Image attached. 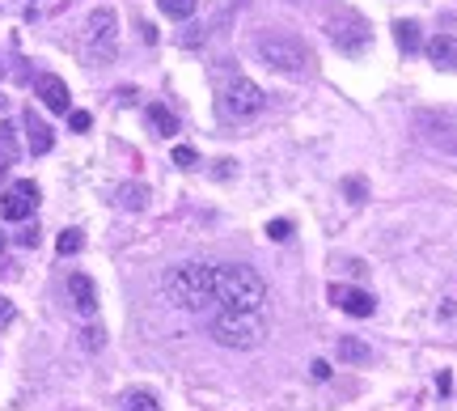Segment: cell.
<instances>
[{
	"instance_id": "cell-8",
	"label": "cell",
	"mask_w": 457,
	"mask_h": 411,
	"mask_svg": "<svg viewBox=\"0 0 457 411\" xmlns=\"http://www.w3.org/2000/svg\"><path fill=\"white\" fill-rule=\"evenodd\" d=\"M34 208H38V187L30 183V178H17V183H8L4 187V195H0V212H4V221H30L34 216Z\"/></svg>"
},
{
	"instance_id": "cell-20",
	"label": "cell",
	"mask_w": 457,
	"mask_h": 411,
	"mask_svg": "<svg viewBox=\"0 0 457 411\" xmlns=\"http://www.w3.org/2000/svg\"><path fill=\"white\" fill-rule=\"evenodd\" d=\"M119 411H161V403L148 395V390H131L127 399H123V407Z\"/></svg>"
},
{
	"instance_id": "cell-31",
	"label": "cell",
	"mask_w": 457,
	"mask_h": 411,
	"mask_svg": "<svg viewBox=\"0 0 457 411\" xmlns=\"http://www.w3.org/2000/svg\"><path fill=\"white\" fill-rule=\"evenodd\" d=\"M4 267H8V259H4V250H0V276H4Z\"/></svg>"
},
{
	"instance_id": "cell-28",
	"label": "cell",
	"mask_w": 457,
	"mask_h": 411,
	"mask_svg": "<svg viewBox=\"0 0 457 411\" xmlns=\"http://www.w3.org/2000/svg\"><path fill=\"white\" fill-rule=\"evenodd\" d=\"M13 318H17V310H13V301H8V297H0V331H4V327H8Z\"/></svg>"
},
{
	"instance_id": "cell-19",
	"label": "cell",
	"mask_w": 457,
	"mask_h": 411,
	"mask_svg": "<svg viewBox=\"0 0 457 411\" xmlns=\"http://www.w3.org/2000/svg\"><path fill=\"white\" fill-rule=\"evenodd\" d=\"M157 4H161V13H165V17L186 21V17H195V4H199V0H157Z\"/></svg>"
},
{
	"instance_id": "cell-26",
	"label": "cell",
	"mask_w": 457,
	"mask_h": 411,
	"mask_svg": "<svg viewBox=\"0 0 457 411\" xmlns=\"http://www.w3.org/2000/svg\"><path fill=\"white\" fill-rule=\"evenodd\" d=\"M267 238H271V242H288V238H292V225H288V221H271V225H267Z\"/></svg>"
},
{
	"instance_id": "cell-7",
	"label": "cell",
	"mask_w": 457,
	"mask_h": 411,
	"mask_svg": "<svg viewBox=\"0 0 457 411\" xmlns=\"http://www.w3.org/2000/svg\"><path fill=\"white\" fill-rule=\"evenodd\" d=\"M415 127H420V140L441 149V153H457V119L449 115H437V110H420L415 115Z\"/></svg>"
},
{
	"instance_id": "cell-2",
	"label": "cell",
	"mask_w": 457,
	"mask_h": 411,
	"mask_svg": "<svg viewBox=\"0 0 457 411\" xmlns=\"http://www.w3.org/2000/svg\"><path fill=\"white\" fill-rule=\"evenodd\" d=\"M250 51L259 64H267L271 72H284V76H309L314 72V51L292 38V34H280V30H263L250 38Z\"/></svg>"
},
{
	"instance_id": "cell-18",
	"label": "cell",
	"mask_w": 457,
	"mask_h": 411,
	"mask_svg": "<svg viewBox=\"0 0 457 411\" xmlns=\"http://www.w3.org/2000/svg\"><path fill=\"white\" fill-rule=\"evenodd\" d=\"M144 204H148V187H140V183H123V187H119V208L140 212Z\"/></svg>"
},
{
	"instance_id": "cell-16",
	"label": "cell",
	"mask_w": 457,
	"mask_h": 411,
	"mask_svg": "<svg viewBox=\"0 0 457 411\" xmlns=\"http://www.w3.org/2000/svg\"><path fill=\"white\" fill-rule=\"evenodd\" d=\"M394 38H398V47L403 51H420L424 47V38H420V21H394Z\"/></svg>"
},
{
	"instance_id": "cell-9",
	"label": "cell",
	"mask_w": 457,
	"mask_h": 411,
	"mask_svg": "<svg viewBox=\"0 0 457 411\" xmlns=\"http://www.w3.org/2000/svg\"><path fill=\"white\" fill-rule=\"evenodd\" d=\"M326 30H331V42H335L339 51H348V55H360V51H369V25H364L360 17L331 21Z\"/></svg>"
},
{
	"instance_id": "cell-4",
	"label": "cell",
	"mask_w": 457,
	"mask_h": 411,
	"mask_svg": "<svg viewBox=\"0 0 457 411\" xmlns=\"http://www.w3.org/2000/svg\"><path fill=\"white\" fill-rule=\"evenodd\" d=\"M208 331H212L216 344H225V348H233V352H254V348H263V340H267L263 314H254V310H233V306H220V310L212 314Z\"/></svg>"
},
{
	"instance_id": "cell-10",
	"label": "cell",
	"mask_w": 457,
	"mask_h": 411,
	"mask_svg": "<svg viewBox=\"0 0 457 411\" xmlns=\"http://www.w3.org/2000/svg\"><path fill=\"white\" fill-rule=\"evenodd\" d=\"M331 297H335V306H339L343 314H352V318H369V314L377 310L373 293H364V289H348V284H335V289H331Z\"/></svg>"
},
{
	"instance_id": "cell-23",
	"label": "cell",
	"mask_w": 457,
	"mask_h": 411,
	"mask_svg": "<svg viewBox=\"0 0 457 411\" xmlns=\"http://www.w3.org/2000/svg\"><path fill=\"white\" fill-rule=\"evenodd\" d=\"M81 348H85V352H102V348H106V331H102L97 323L85 327V331H81Z\"/></svg>"
},
{
	"instance_id": "cell-6",
	"label": "cell",
	"mask_w": 457,
	"mask_h": 411,
	"mask_svg": "<svg viewBox=\"0 0 457 411\" xmlns=\"http://www.w3.org/2000/svg\"><path fill=\"white\" fill-rule=\"evenodd\" d=\"M114 51H119V17H114V8H93L85 17V59L110 64Z\"/></svg>"
},
{
	"instance_id": "cell-30",
	"label": "cell",
	"mask_w": 457,
	"mask_h": 411,
	"mask_svg": "<svg viewBox=\"0 0 457 411\" xmlns=\"http://www.w3.org/2000/svg\"><path fill=\"white\" fill-rule=\"evenodd\" d=\"M437 390H441V395H449V390H453V378H449V374H441V378H437Z\"/></svg>"
},
{
	"instance_id": "cell-32",
	"label": "cell",
	"mask_w": 457,
	"mask_h": 411,
	"mask_svg": "<svg viewBox=\"0 0 457 411\" xmlns=\"http://www.w3.org/2000/svg\"><path fill=\"white\" fill-rule=\"evenodd\" d=\"M4 106H8V102H4V93H0V110H4Z\"/></svg>"
},
{
	"instance_id": "cell-22",
	"label": "cell",
	"mask_w": 457,
	"mask_h": 411,
	"mask_svg": "<svg viewBox=\"0 0 457 411\" xmlns=\"http://www.w3.org/2000/svg\"><path fill=\"white\" fill-rule=\"evenodd\" d=\"M81 246H85V233H81V229H64V233H59V242H55V250H59V255H76Z\"/></svg>"
},
{
	"instance_id": "cell-15",
	"label": "cell",
	"mask_w": 457,
	"mask_h": 411,
	"mask_svg": "<svg viewBox=\"0 0 457 411\" xmlns=\"http://www.w3.org/2000/svg\"><path fill=\"white\" fill-rule=\"evenodd\" d=\"M339 361H348V365H373V348L364 340H356V335H343L339 340Z\"/></svg>"
},
{
	"instance_id": "cell-1",
	"label": "cell",
	"mask_w": 457,
	"mask_h": 411,
	"mask_svg": "<svg viewBox=\"0 0 457 411\" xmlns=\"http://www.w3.org/2000/svg\"><path fill=\"white\" fill-rule=\"evenodd\" d=\"M212 293L220 306H233V310H254V314L267 310V280L246 263L212 267Z\"/></svg>"
},
{
	"instance_id": "cell-27",
	"label": "cell",
	"mask_w": 457,
	"mask_h": 411,
	"mask_svg": "<svg viewBox=\"0 0 457 411\" xmlns=\"http://www.w3.org/2000/svg\"><path fill=\"white\" fill-rule=\"evenodd\" d=\"M309 378H314V382H331V365H326V361H314V365H309Z\"/></svg>"
},
{
	"instance_id": "cell-12",
	"label": "cell",
	"mask_w": 457,
	"mask_h": 411,
	"mask_svg": "<svg viewBox=\"0 0 457 411\" xmlns=\"http://www.w3.org/2000/svg\"><path fill=\"white\" fill-rule=\"evenodd\" d=\"M68 297H72V306H76L85 318L97 310V289H93V280H89L85 272H72V276H68Z\"/></svg>"
},
{
	"instance_id": "cell-5",
	"label": "cell",
	"mask_w": 457,
	"mask_h": 411,
	"mask_svg": "<svg viewBox=\"0 0 457 411\" xmlns=\"http://www.w3.org/2000/svg\"><path fill=\"white\" fill-rule=\"evenodd\" d=\"M263 106H267V93H263L250 76H229V85H225L220 98H216V115H220L225 123H246V119H254Z\"/></svg>"
},
{
	"instance_id": "cell-21",
	"label": "cell",
	"mask_w": 457,
	"mask_h": 411,
	"mask_svg": "<svg viewBox=\"0 0 457 411\" xmlns=\"http://www.w3.org/2000/svg\"><path fill=\"white\" fill-rule=\"evenodd\" d=\"M343 195H348L352 204H364V199H369V183L356 178V174H348V178H343Z\"/></svg>"
},
{
	"instance_id": "cell-14",
	"label": "cell",
	"mask_w": 457,
	"mask_h": 411,
	"mask_svg": "<svg viewBox=\"0 0 457 411\" xmlns=\"http://www.w3.org/2000/svg\"><path fill=\"white\" fill-rule=\"evenodd\" d=\"M428 59H432L437 68H457V38H453V34H437V38H428Z\"/></svg>"
},
{
	"instance_id": "cell-11",
	"label": "cell",
	"mask_w": 457,
	"mask_h": 411,
	"mask_svg": "<svg viewBox=\"0 0 457 411\" xmlns=\"http://www.w3.org/2000/svg\"><path fill=\"white\" fill-rule=\"evenodd\" d=\"M34 89H38V98H42V106H47V110H55V115H68V110H72V102H68V85H64L59 76L42 72Z\"/></svg>"
},
{
	"instance_id": "cell-25",
	"label": "cell",
	"mask_w": 457,
	"mask_h": 411,
	"mask_svg": "<svg viewBox=\"0 0 457 411\" xmlns=\"http://www.w3.org/2000/svg\"><path fill=\"white\" fill-rule=\"evenodd\" d=\"M195 161H199V153H195L191 144H178V149H174V166H182V170H191Z\"/></svg>"
},
{
	"instance_id": "cell-17",
	"label": "cell",
	"mask_w": 457,
	"mask_h": 411,
	"mask_svg": "<svg viewBox=\"0 0 457 411\" xmlns=\"http://www.w3.org/2000/svg\"><path fill=\"white\" fill-rule=\"evenodd\" d=\"M148 123L157 127V136H178V119H174L161 102H153V106H148Z\"/></svg>"
},
{
	"instance_id": "cell-29",
	"label": "cell",
	"mask_w": 457,
	"mask_h": 411,
	"mask_svg": "<svg viewBox=\"0 0 457 411\" xmlns=\"http://www.w3.org/2000/svg\"><path fill=\"white\" fill-rule=\"evenodd\" d=\"M17 242H25V246H38V229H34V225H25V229L17 233Z\"/></svg>"
},
{
	"instance_id": "cell-24",
	"label": "cell",
	"mask_w": 457,
	"mask_h": 411,
	"mask_svg": "<svg viewBox=\"0 0 457 411\" xmlns=\"http://www.w3.org/2000/svg\"><path fill=\"white\" fill-rule=\"evenodd\" d=\"M68 127L72 132H89L93 127V115L89 110H68Z\"/></svg>"
},
{
	"instance_id": "cell-13",
	"label": "cell",
	"mask_w": 457,
	"mask_h": 411,
	"mask_svg": "<svg viewBox=\"0 0 457 411\" xmlns=\"http://www.w3.org/2000/svg\"><path fill=\"white\" fill-rule=\"evenodd\" d=\"M25 132H30V153H34V157L51 153L55 136H51V127H47L42 119H38V110H25Z\"/></svg>"
},
{
	"instance_id": "cell-3",
	"label": "cell",
	"mask_w": 457,
	"mask_h": 411,
	"mask_svg": "<svg viewBox=\"0 0 457 411\" xmlns=\"http://www.w3.org/2000/svg\"><path fill=\"white\" fill-rule=\"evenodd\" d=\"M165 297L170 306L186 310V314H199L216 301L212 293V263H178L165 272Z\"/></svg>"
}]
</instances>
